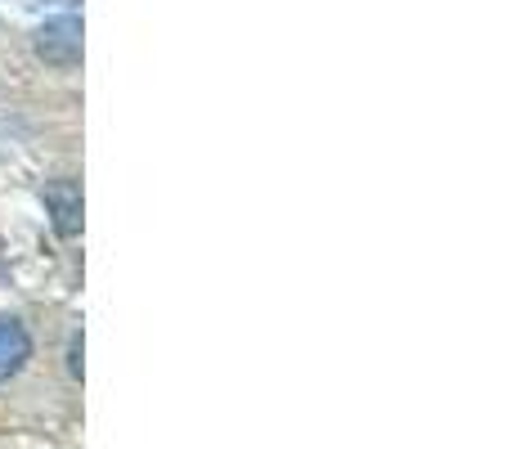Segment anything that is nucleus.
Here are the masks:
<instances>
[{
	"label": "nucleus",
	"instance_id": "3",
	"mask_svg": "<svg viewBox=\"0 0 512 449\" xmlns=\"http://www.w3.org/2000/svg\"><path fill=\"white\" fill-rule=\"evenodd\" d=\"M32 360V337L14 315H0V382H9Z\"/></svg>",
	"mask_w": 512,
	"mask_h": 449
},
{
	"label": "nucleus",
	"instance_id": "1",
	"mask_svg": "<svg viewBox=\"0 0 512 449\" xmlns=\"http://www.w3.org/2000/svg\"><path fill=\"white\" fill-rule=\"evenodd\" d=\"M36 54H41L45 63H54V68H77L81 63V18L63 14V18L41 23V32H36Z\"/></svg>",
	"mask_w": 512,
	"mask_h": 449
},
{
	"label": "nucleus",
	"instance_id": "4",
	"mask_svg": "<svg viewBox=\"0 0 512 449\" xmlns=\"http://www.w3.org/2000/svg\"><path fill=\"white\" fill-rule=\"evenodd\" d=\"M68 369H72V378H81V337H72V364Z\"/></svg>",
	"mask_w": 512,
	"mask_h": 449
},
{
	"label": "nucleus",
	"instance_id": "2",
	"mask_svg": "<svg viewBox=\"0 0 512 449\" xmlns=\"http://www.w3.org/2000/svg\"><path fill=\"white\" fill-rule=\"evenodd\" d=\"M45 212H50L54 229H59V238H77L81 234V189L72 185V180H54V185H45Z\"/></svg>",
	"mask_w": 512,
	"mask_h": 449
}]
</instances>
